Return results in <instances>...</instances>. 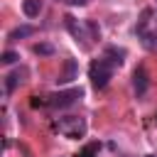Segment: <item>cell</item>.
I'll use <instances>...</instances> for the list:
<instances>
[{
    "label": "cell",
    "mask_w": 157,
    "mask_h": 157,
    "mask_svg": "<svg viewBox=\"0 0 157 157\" xmlns=\"http://www.w3.org/2000/svg\"><path fill=\"white\" fill-rule=\"evenodd\" d=\"M42 7H44L42 0H22V12H25L27 17H39Z\"/></svg>",
    "instance_id": "cell-11"
},
{
    "label": "cell",
    "mask_w": 157,
    "mask_h": 157,
    "mask_svg": "<svg viewBox=\"0 0 157 157\" xmlns=\"http://www.w3.org/2000/svg\"><path fill=\"white\" fill-rule=\"evenodd\" d=\"M32 49H34V54H42V56H49V54H54V47H52V44H44V42L34 44Z\"/></svg>",
    "instance_id": "cell-14"
},
{
    "label": "cell",
    "mask_w": 157,
    "mask_h": 157,
    "mask_svg": "<svg viewBox=\"0 0 157 157\" xmlns=\"http://www.w3.org/2000/svg\"><path fill=\"white\" fill-rule=\"evenodd\" d=\"M103 56L115 66V69H120L123 66V61H125V56H128V52L123 49V47H115V44H108L105 49H103Z\"/></svg>",
    "instance_id": "cell-8"
},
{
    "label": "cell",
    "mask_w": 157,
    "mask_h": 157,
    "mask_svg": "<svg viewBox=\"0 0 157 157\" xmlns=\"http://www.w3.org/2000/svg\"><path fill=\"white\" fill-rule=\"evenodd\" d=\"M17 59H20V54H17V52H10V49H7V52H2V56H0V61H2V64H15Z\"/></svg>",
    "instance_id": "cell-15"
},
{
    "label": "cell",
    "mask_w": 157,
    "mask_h": 157,
    "mask_svg": "<svg viewBox=\"0 0 157 157\" xmlns=\"http://www.w3.org/2000/svg\"><path fill=\"white\" fill-rule=\"evenodd\" d=\"M54 128H56L64 137H69V140H78V137H83L86 130H88L86 118H81V115H64V118H56V120H54Z\"/></svg>",
    "instance_id": "cell-5"
},
{
    "label": "cell",
    "mask_w": 157,
    "mask_h": 157,
    "mask_svg": "<svg viewBox=\"0 0 157 157\" xmlns=\"http://www.w3.org/2000/svg\"><path fill=\"white\" fill-rule=\"evenodd\" d=\"M61 2H66V5H78V7H81V5H88L91 0H61Z\"/></svg>",
    "instance_id": "cell-16"
},
{
    "label": "cell",
    "mask_w": 157,
    "mask_h": 157,
    "mask_svg": "<svg viewBox=\"0 0 157 157\" xmlns=\"http://www.w3.org/2000/svg\"><path fill=\"white\" fill-rule=\"evenodd\" d=\"M155 123H157V115H155Z\"/></svg>",
    "instance_id": "cell-18"
},
{
    "label": "cell",
    "mask_w": 157,
    "mask_h": 157,
    "mask_svg": "<svg viewBox=\"0 0 157 157\" xmlns=\"http://www.w3.org/2000/svg\"><path fill=\"white\" fill-rule=\"evenodd\" d=\"M64 25H66L69 34L76 39V44H81V49H91V44L101 39V27L93 20H76V17L66 15Z\"/></svg>",
    "instance_id": "cell-1"
},
{
    "label": "cell",
    "mask_w": 157,
    "mask_h": 157,
    "mask_svg": "<svg viewBox=\"0 0 157 157\" xmlns=\"http://www.w3.org/2000/svg\"><path fill=\"white\" fill-rule=\"evenodd\" d=\"M83 98V88L81 86H74V88H66V91H56V93H49V96H34L32 98V105L34 108H52V110H61V108H69L74 103H78Z\"/></svg>",
    "instance_id": "cell-2"
},
{
    "label": "cell",
    "mask_w": 157,
    "mask_h": 157,
    "mask_svg": "<svg viewBox=\"0 0 157 157\" xmlns=\"http://www.w3.org/2000/svg\"><path fill=\"white\" fill-rule=\"evenodd\" d=\"M145 157H157V155H145Z\"/></svg>",
    "instance_id": "cell-17"
},
{
    "label": "cell",
    "mask_w": 157,
    "mask_h": 157,
    "mask_svg": "<svg viewBox=\"0 0 157 157\" xmlns=\"http://www.w3.org/2000/svg\"><path fill=\"white\" fill-rule=\"evenodd\" d=\"M74 78H76V61L74 59H66V69H64V74H59L56 83H69Z\"/></svg>",
    "instance_id": "cell-12"
},
{
    "label": "cell",
    "mask_w": 157,
    "mask_h": 157,
    "mask_svg": "<svg viewBox=\"0 0 157 157\" xmlns=\"http://www.w3.org/2000/svg\"><path fill=\"white\" fill-rule=\"evenodd\" d=\"M113 71H115V66H113L103 54H101L98 59H93V61L88 64V78H91L93 88H96V91H103V88L110 83Z\"/></svg>",
    "instance_id": "cell-4"
},
{
    "label": "cell",
    "mask_w": 157,
    "mask_h": 157,
    "mask_svg": "<svg viewBox=\"0 0 157 157\" xmlns=\"http://www.w3.org/2000/svg\"><path fill=\"white\" fill-rule=\"evenodd\" d=\"M25 78H27V69H25V66H20V69L10 71V74L5 76V91H7V93H12L17 86H22V83H25Z\"/></svg>",
    "instance_id": "cell-9"
},
{
    "label": "cell",
    "mask_w": 157,
    "mask_h": 157,
    "mask_svg": "<svg viewBox=\"0 0 157 157\" xmlns=\"http://www.w3.org/2000/svg\"><path fill=\"white\" fill-rule=\"evenodd\" d=\"M2 157H32V152H29V147L25 142L5 137L2 140Z\"/></svg>",
    "instance_id": "cell-7"
},
{
    "label": "cell",
    "mask_w": 157,
    "mask_h": 157,
    "mask_svg": "<svg viewBox=\"0 0 157 157\" xmlns=\"http://www.w3.org/2000/svg\"><path fill=\"white\" fill-rule=\"evenodd\" d=\"M98 152H101V142H88L76 157H98Z\"/></svg>",
    "instance_id": "cell-13"
},
{
    "label": "cell",
    "mask_w": 157,
    "mask_h": 157,
    "mask_svg": "<svg viewBox=\"0 0 157 157\" xmlns=\"http://www.w3.org/2000/svg\"><path fill=\"white\" fill-rule=\"evenodd\" d=\"M147 88H150V76H147V69L140 64V66H135V71H132V91H135L137 98H142V96L147 93Z\"/></svg>",
    "instance_id": "cell-6"
},
{
    "label": "cell",
    "mask_w": 157,
    "mask_h": 157,
    "mask_svg": "<svg viewBox=\"0 0 157 157\" xmlns=\"http://www.w3.org/2000/svg\"><path fill=\"white\" fill-rule=\"evenodd\" d=\"M34 32H37L34 25H20V27H15V29L7 34V39H10V42H17V39H25V37H32Z\"/></svg>",
    "instance_id": "cell-10"
},
{
    "label": "cell",
    "mask_w": 157,
    "mask_h": 157,
    "mask_svg": "<svg viewBox=\"0 0 157 157\" xmlns=\"http://www.w3.org/2000/svg\"><path fill=\"white\" fill-rule=\"evenodd\" d=\"M152 17H155V10L152 7H145L140 12L137 25H135V34H137L140 44L147 52H157V27H152Z\"/></svg>",
    "instance_id": "cell-3"
}]
</instances>
